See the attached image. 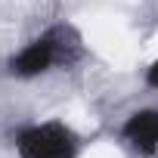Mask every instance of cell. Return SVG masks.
I'll list each match as a JSON object with an SVG mask.
<instances>
[{
    "instance_id": "obj_1",
    "label": "cell",
    "mask_w": 158,
    "mask_h": 158,
    "mask_svg": "<svg viewBox=\"0 0 158 158\" xmlns=\"http://www.w3.org/2000/svg\"><path fill=\"white\" fill-rule=\"evenodd\" d=\"M19 155L22 158H71L74 155V136L62 124H40L19 136Z\"/></svg>"
},
{
    "instance_id": "obj_2",
    "label": "cell",
    "mask_w": 158,
    "mask_h": 158,
    "mask_svg": "<svg viewBox=\"0 0 158 158\" xmlns=\"http://www.w3.org/2000/svg\"><path fill=\"white\" fill-rule=\"evenodd\" d=\"M124 136L146 155L158 149V112H136L124 124Z\"/></svg>"
},
{
    "instance_id": "obj_3",
    "label": "cell",
    "mask_w": 158,
    "mask_h": 158,
    "mask_svg": "<svg viewBox=\"0 0 158 158\" xmlns=\"http://www.w3.org/2000/svg\"><path fill=\"white\" fill-rule=\"evenodd\" d=\"M50 62H53V44L50 40H34L13 59V71L22 74V77H31V74H40L44 68H50Z\"/></svg>"
},
{
    "instance_id": "obj_4",
    "label": "cell",
    "mask_w": 158,
    "mask_h": 158,
    "mask_svg": "<svg viewBox=\"0 0 158 158\" xmlns=\"http://www.w3.org/2000/svg\"><path fill=\"white\" fill-rule=\"evenodd\" d=\"M146 77H149V84H152V87H158V59L152 62V68H149V74H146Z\"/></svg>"
}]
</instances>
